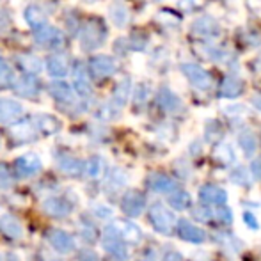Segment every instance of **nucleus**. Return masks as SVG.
<instances>
[{
  "label": "nucleus",
  "mask_w": 261,
  "mask_h": 261,
  "mask_svg": "<svg viewBox=\"0 0 261 261\" xmlns=\"http://www.w3.org/2000/svg\"><path fill=\"white\" fill-rule=\"evenodd\" d=\"M89 69L93 73V76L96 79H107V76L114 75L117 69L116 61L109 55H96L89 61Z\"/></svg>",
  "instance_id": "nucleus-11"
},
{
  "label": "nucleus",
  "mask_w": 261,
  "mask_h": 261,
  "mask_svg": "<svg viewBox=\"0 0 261 261\" xmlns=\"http://www.w3.org/2000/svg\"><path fill=\"white\" fill-rule=\"evenodd\" d=\"M242 93H244V82H242L240 79H237V76H233V75L226 76V79L222 80V84H220V89H219L220 98L234 100V98H238Z\"/></svg>",
  "instance_id": "nucleus-19"
},
{
  "label": "nucleus",
  "mask_w": 261,
  "mask_h": 261,
  "mask_svg": "<svg viewBox=\"0 0 261 261\" xmlns=\"http://www.w3.org/2000/svg\"><path fill=\"white\" fill-rule=\"evenodd\" d=\"M204 54L208 55L212 61H224V59L229 57V52H227L226 48H222V46H217V45H206V48H204Z\"/></svg>",
  "instance_id": "nucleus-38"
},
{
  "label": "nucleus",
  "mask_w": 261,
  "mask_h": 261,
  "mask_svg": "<svg viewBox=\"0 0 261 261\" xmlns=\"http://www.w3.org/2000/svg\"><path fill=\"white\" fill-rule=\"evenodd\" d=\"M197 199H199V204H204V206L210 208H217V206H224L227 203V192L219 185H212V183H206L199 189L197 192Z\"/></svg>",
  "instance_id": "nucleus-6"
},
{
  "label": "nucleus",
  "mask_w": 261,
  "mask_h": 261,
  "mask_svg": "<svg viewBox=\"0 0 261 261\" xmlns=\"http://www.w3.org/2000/svg\"><path fill=\"white\" fill-rule=\"evenodd\" d=\"M215 158L224 165H234L237 164V153H234L233 146L224 142V144H219L215 148Z\"/></svg>",
  "instance_id": "nucleus-32"
},
{
  "label": "nucleus",
  "mask_w": 261,
  "mask_h": 261,
  "mask_svg": "<svg viewBox=\"0 0 261 261\" xmlns=\"http://www.w3.org/2000/svg\"><path fill=\"white\" fill-rule=\"evenodd\" d=\"M201 144H203V142H201V141H194L192 144H190V148H189L190 155H194V156L199 155V153L203 151V146H201Z\"/></svg>",
  "instance_id": "nucleus-51"
},
{
  "label": "nucleus",
  "mask_w": 261,
  "mask_h": 261,
  "mask_svg": "<svg viewBox=\"0 0 261 261\" xmlns=\"http://www.w3.org/2000/svg\"><path fill=\"white\" fill-rule=\"evenodd\" d=\"M224 135L222 124L215 119H210L206 124H204V139L208 142H219Z\"/></svg>",
  "instance_id": "nucleus-35"
},
{
  "label": "nucleus",
  "mask_w": 261,
  "mask_h": 261,
  "mask_svg": "<svg viewBox=\"0 0 261 261\" xmlns=\"http://www.w3.org/2000/svg\"><path fill=\"white\" fill-rule=\"evenodd\" d=\"M86 174L91 178H98L101 174V160L98 156H93L86 162Z\"/></svg>",
  "instance_id": "nucleus-41"
},
{
  "label": "nucleus",
  "mask_w": 261,
  "mask_h": 261,
  "mask_svg": "<svg viewBox=\"0 0 261 261\" xmlns=\"http://www.w3.org/2000/svg\"><path fill=\"white\" fill-rule=\"evenodd\" d=\"M126 183V174H124L121 169H114L109 174V185H112L114 189H119Z\"/></svg>",
  "instance_id": "nucleus-42"
},
{
  "label": "nucleus",
  "mask_w": 261,
  "mask_h": 261,
  "mask_svg": "<svg viewBox=\"0 0 261 261\" xmlns=\"http://www.w3.org/2000/svg\"><path fill=\"white\" fill-rule=\"evenodd\" d=\"M18 62H20L21 69L27 73H39L43 69L41 59L32 54H25V55H21V57H18Z\"/></svg>",
  "instance_id": "nucleus-33"
},
{
  "label": "nucleus",
  "mask_w": 261,
  "mask_h": 261,
  "mask_svg": "<svg viewBox=\"0 0 261 261\" xmlns=\"http://www.w3.org/2000/svg\"><path fill=\"white\" fill-rule=\"evenodd\" d=\"M23 114L21 103L7 98H0V123H13Z\"/></svg>",
  "instance_id": "nucleus-17"
},
{
  "label": "nucleus",
  "mask_w": 261,
  "mask_h": 261,
  "mask_svg": "<svg viewBox=\"0 0 261 261\" xmlns=\"http://www.w3.org/2000/svg\"><path fill=\"white\" fill-rule=\"evenodd\" d=\"M192 217L196 220H201V222H212L213 220V208L204 206V204H199L192 210Z\"/></svg>",
  "instance_id": "nucleus-39"
},
{
  "label": "nucleus",
  "mask_w": 261,
  "mask_h": 261,
  "mask_svg": "<svg viewBox=\"0 0 261 261\" xmlns=\"http://www.w3.org/2000/svg\"><path fill=\"white\" fill-rule=\"evenodd\" d=\"M43 167L41 158H39L36 153H25V155L18 156L16 162H14V171H16L18 176L21 178H27V176H34L36 172H39Z\"/></svg>",
  "instance_id": "nucleus-10"
},
{
  "label": "nucleus",
  "mask_w": 261,
  "mask_h": 261,
  "mask_svg": "<svg viewBox=\"0 0 261 261\" xmlns=\"http://www.w3.org/2000/svg\"><path fill=\"white\" fill-rule=\"evenodd\" d=\"M48 242L55 251L61 252V254H69V252L75 251V240H73V237L62 229L48 231Z\"/></svg>",
  "instance_id": "nucleus-13"
},
{
  "label": "nucleus",
  "mask_w": 261,
  "mask_h": 261,
  "mask_svg": "<svg viewBox=\"0 0 261 261\" xmlns=\"http://www.w3.org/2000/svg\"><path fill=\"white\" fill-rule=\"evenodd\" d=\"M146 208V197L142 192L132 189L121 199V210L126 213L128 217H139Z\"/></svg>",
  "instance_id": "nucleus-9"
},
{
  "label": "nucleus",
  "mask_w": 261,
  "mask_h": 261,
  "mask_svg": "<svg viewBox=\"0 0 261 261\" xmlns=\"http://www.w3.org/2000/svg\"><path fill=\"white\" fill-rule=\"evenodd\" d=\"M251 172H252V178L258 179V181H261V156H259V158H256V160L252 162Z\"/></svg>",
  "instance_id": "nucleus-46"
},
{
  "label": "nucleus",
  "mask_w": 261,
  "mask_h": 261,
  "mask_svg": "<svg viewBox=\"0 0 261 261\" xmlns=\"http://www.w3.org/2000/svg\"><path fill=\"white\" fill-rule=\"evenodd\" d=\"M226 114L234 119V117H238V116H242V114H244V107H238V105L237 107H227Z\"/></svg>",
  "instance_id": "nucleus-50"
},
{
  "label": "nucleus",
  "mask_w": 261,
  "mask_h": 261,
  "mask_svg": "<svg viewBox=\"0 0 261 261\" xmlns=\"http://www.w3.org/2000/svg\"><path fill=\"white\" fill-rule=\"evenodd\" d=\"M14 91L23 98H34L39 93V84L32 75H23L14 82Z\"/></svg>",
  "instance_id": "nucleus-21"
},
{
  "label": "nucleus",
  "mask_w": 261,
  "mask_h": 261,
  "mask_svg": "<svg viewBox=\"0 0 261 261\" xmlns=\"http://www.w3.org/2000/svg\"><path fill=\"white\" fill-rule=\"evenodd\" d=\"M25 20H27L29 25H32L34 29H38V27H41V25H45L46 16H45V13L39 9V7L31 6V7H27V9H25Z\"/></svg>",
  "instance_id": "nucleus-36"
},
{
  "label": "nucleus",
  "mask_w": 261,
  "mask_h": 261,
  "mask_svg": "<svg viewBox=\"0 0 261 261\" xmlns=\"http://www.w3.org/2000/svg\"><path fill=\"white\" fill-rule=\"evenodd\" d=\"M148 219H149V224L153 226V229H155L156 233L164 234V237H171L174 227L178 226L174 213L162 203H153L151 206H149Z\"/></svg>",
  "instance_id": "nucleus-1"
},
{
  "label": "nucleus",
  "mask_w": 261,
  "mask_h": 261,
  "mask_svg": "<svg viewBox=\"0 0 261 261\" xmlns=\"http://www.w3.org/2000/svg\"><path fill=\"white\" fill-rule=\"evenodd\" d=\"M215 242L220 245V249H224L229 256H237L238 252L242 251V247H244L240 238H238L237 234L229 233V231H219V233L215 234Z\"/></svg>",
  "instance_id": "nucleus-16"
},
{
  "label": "nucleus",
  "mask_w": 261,
  "mask_h": 261,
  "mask_svg": "<svg viewBox=\"0 0 261 261\" xmlns=\"http://www.w3.org/2000/svg\"><path fill=\"white\" fill-rule=\"evenodd\" d=\"M181 71L183 75L189 79V82L194 87L201 91H208L213 86V79L212 75L206 71L204 68H201L199 64H194V62H183L181 64Z\"/></svg>",
  "instance_id": "nucleus-3"
},
{
  "label": "nucleus",
  "mask_w": 261,
  "mask_h": 261,
  "mask_svg": "<svg viewBox=\"0 0 261 261\" xmlns=\"http://www.w3.org/2000/svg\"><path fill=\"white\" fill-rule=\"evenodd\" d=\"M192 32L199 38H217L220 34V27L212 16L204 14V16H199L196 21L192 23Z\"/></svg>",
  "instance_id": "nucleus-15"
},
{
  "label": "nucleus",
  "mask_w": 261,
  "mask_h": 261,
  "mask_svg": "<svg viewBox=\"0 0 261 261\" xmlns=\"http://www.w3.org/2000/svg\"><path fill=\"white\" fill-rule=\"evenodd\" d=\"M176 233L181 240L189 242V244L194 245H201L204 240H206V233L201 229L199 226H196L194 222L187 219H179L178 220V226H176Z\"/></svg>",
  "instance_id": "nucleus-8"
},
{
  "label": "nucleus",
  "mask_w": 261,
  "mask_h": 261,
  "mask_svg": "<svg viewBox=\"0 0 261 261\" xmlns=\"http://www.w3.org/2000/svg\"><path fill=\"white\" fill-rule=\"evenodd\" d=\"M11 135L20 142L32 141V139H36V135H38V128H36L34 123H20L11 128Z\"/></svg>",
  "instance_id": "nucleus-30"
},
{
  "label": "nucleus",
  "mask_w": 261,
  "mask_h": 261,
  "mask_svg": "<svg viewBox=\"0 0 261 261\" xmlns=\"http://www.w3.org/2000/svg\"><path fill=\"white\" fill-rule=\"evenodd\" d=\"M244 41H247L249 45H252V46H258V45H261V34L256 32L254 36H251V32H247V34H245Z\"/></svg>",
  "instance_id": "nucleus-48"
},
{
  "label": "nucleus",
  "mask_w": 261,
  "mask_h": 261,
  "mask_svg": "<svg viewBox=\"0 0 261 261\" xmlns=\"http://www.w3.org/2000/svg\"><path fill=\"white\" fill-rule=\"evenodd\" d=\"M213 220L222 224V226H229V224H233V212L227 204L213 208Z\"/></svg>",
  "instance_id": "nucleus-37"
},
{
  "label": "nucleus",
  "mask_w": 261,
  "mask_h": 261,
  "mask_svg": "<svg viewBox=\"0 0 261 261\" xmlns=\"http://www.w3.org/2000/svg\"><path fill=\"white\" fill-rule=\"evenodd\" d=\"M148 187L156 194H169L171 196L172 192L178 190V183H176L174 178L167 174H162V172H155L148 178Z\"/></svg>",
  "instance_id": "nucleus-14"
},
{
  "label": "nucleus",
  "mask_w": 261,
  "mask_h": 261,
  "mask_svg": "<svg viewBox=\"0 0 261 261\" xmlns=\"http://www.w3.org/2000/svg\"><path fill=\"white\" fill-rule=\"evenodd\" d=\"M73 79H75L76 93H79L82 98L91 96V93H93V87H91L89 75H87L86 66H84V64H76L75 69H73Z\"/></svg>",
  "instance_id": "nucleus-20"
},
{
  "label": "nucleus",
  "mask_w": 261,
  "mask_h": 261,
  "mask_svg": "<svg viewBox=\"0 0 261 261\" xmlns=\"http://www.w3.org/2000/svg\"><path fill=\"white\" fill-rule=\"evenodd\" d=\"M46 71H48L50 76H61L68 75L69 71V61L66 55H61V54H55V55H50L48 61H46Z\"/></svg>",
  "instance_id": "nucleus-22"
},
{
  "label": "nucleus",
  "mask_w": 261,
  "mask_h": 261,
  "mask_svg": "<svg viewBox=\"0 0 261 261\" xmlns=\"http://www.w3.org/2000/svg\"><path fill=\"white\" fill-rule=\"evenodd\" d=\"M32 123L36 124L39 134H45V135L57 134V132L61 130V121L54 116H48V114H39V116L34 117Z\"/></svg>",
  "instance_id": "nucleus-23"
},
{
  "label": "nucleus",
  "mask_w": 261,
  "mask_h": 261,
  "mask_svg": "<svg viewBox=\"0 0 261 261\" xmlns=\"http://www.w3.org/2000/svg\"><path fill=\"white\" fill-rule=\"evenodd\" d=\"M229 179L231 183H234V185L238 187H251V174H249V171L245 167H242V165H237V167L231 169L229 172Z\"/></svg>",
  "instance_id": "nucleus-34"
},
{
  "label": "nucleus",
  "mask_w": 261,
  "mask_h": 261,
  "mask_svg": "<svg viewBox=\"0 0 261 261\" xmlns=\"http://www.w3.org/2000/svg\"><path fill=\"white\" fill-rule=\"evenodd\" d=\"M242 220H244V224L251 231H254V233H256V231H259V220L252 212H247V210H245L244 215H242Z\"/></svg>",
  "instance_id": "nucleus-44"
},
{
  "label": "nucleus",
  "mask_w": 261,
  "mask_h": 261,
  "mask_svg": "<svg viewBox=\"0 0 261 261\" xmlns=\"http://www.w3.org/2000/svg\"><path fill=\"white\" fill-rule=\"evenodd\" d=\"M0 231H2L4 237L11 238V240H18V238H21V234H23L21 224L11 215L0 217Z\"/></svg>",
  "instance_id": "nucleus-24"
},
{
  "label": "nucleus",
  "mask_w": 261,
  "mask_h": 261,
  "mask_svg": "<svg viewBox=\"0 0 261 261\" xmlns=\"http://www.w3.org/2000/svg\"><path fill=\"white\" fill-rule=\"evenodd\" d=\"M156 103L160 107L162 110H165V112L169 114H178L183 110V103L181 100L178 98V94L172 93L169 87H160L158 89V94H156Z\"/></svg>",
  "instance_id": "nucleus-12"
},
{
  "label": "nucleus",
  "mask_w": 261,
  "mask_h": 261,
  "mask_svg": "<svg viewBox=\"0 0 261 261\" xmlns=\"http://www.w3.org/2000/svg\"><path fill=\"white\" fill-rule=\"evenodd\" d=\"M43 208H45V212L48 213L50 217H57V219L68 217L69 213L73 212L71 203L62 199V197H50V199H46L45 203H43Z\"/></svg>",
  "instance_id": "nucleus-18"
},
{
  "label": "nucleus",
  "mask_w": 261,
  "mask_h": 261,
  "mask_svg": "<svg viewBox=\"0 0 261 261\" xmlns=\"http://www.w3.org/2000/svg\"><path fill=\"white\" fill-rule=\"evenodd\" d=\"M149 93H151V89H149L148 84H141V86H139L137 89H135L134 101H135L137 105L146 103V101H148V98H149Z\"/></svg>",
  "instance_id": "nucleus-43"
},
{
  "label": "nucleus",
  "mask_w": 261,
  "mask_h": 261,
  "mask_svg": "<svg viewBox=\"0 0 261 261\" xmlns=\"http://www.w3.org/2000/svg\"><path fill=\"white\" fill-rule=\"evenodd\" d=\"M13 80V69L4 59H0V87H7Z\"/></svg>",
  "instance_id": "nucleus-40"
},
{
  "label": "nucleus",
  "mask_w": 261,
  "mask_h": 261,
  "mask_svg": "<svg viewBox=\"0 0 261 261\" xmlns=\"http://www.w3.org/2000/svg\"><path fill=\"white\" fill-rule=\"evenodd\" d=\"M50 94L54 100L61 103H71L73 101V89L66 82H52L50 84Z\"/></svg>",
  "instance_id": "nucleus-31"
},
{
  "label": "nucleus",
  "mask_w": 261,
  "mask_h": 261,
  "mask_svg": "<svg viewBox=\"0 0 261 261\" xmlns=\"http://www.w3.org/2000/svg\"><path fill=\"white\" fill-rule=\"evenodd\" d=\"M34 41L41 46H46V48H59L64 45V34L59 29L45 23L34 29Z\"/></svg>",
  "instance_id": "nucleus-7"
},
{
  "label": "nucleus",
  "mask_w": 261,
  "mask_h": 261,
  "mask_svg": "<svg viewBox=\"0 0 261 261\" xmlns=\"http://www.w3.org/2000/svg\"><path fill=\"white\" fill-rule=\"evenodd\" d=\"M252 105H254V109H258L261 112V94H256V96H252Z\"/></svg>",
  "instance_id": "nucleus-52"
},
{
  "label": "nucleus",
  "mask_w": 261,
  "mask_h": 261,
  "mask_svg": "<svg viewBox=\"0 0 261 261\" xmlns=\"http://www.w3.org/2000/svg\"><path fill=\"white\" fill-rule=\"evenodd\" d=\"M238 146H240L242 153L249 158L254 155L256 149H258V139L251 130H242L240 135H238Z\"/></svg>",
  "instance_id": "nucleus-26"
},
{
  "label": "nucleus",
  "mask_w": 261,
  "mask_h": 261,
  "mask_svg": "<svg viewBox=\"0 0 261 261\" xmlns=\"http://www.w3.org/2000/svg\"><path fill=\"white\" fill-rule=\"evenodd\" d=\"M0 261H4V259H2V256H0Z\"/></svg>",
  "instance_id": "nucleus-53"
},
{
  "label": "nucleus",
  "mask_w": 261,
  "mask_h": 261,
  "mask_svg": "<svg viewBox=\"0 0 261 261\" xmlns=\"http://www.w3.org/2000/svg\"><path fill=\"white\" fill-rule=\"evenodd\" d=\"M109 14H110V20H112V23L116 25V27H124V25L128 23V20H130V13H128L126 6H124L123 2H119V0L112 2Z\"/></svg>",
  "instance_id": "nucleus-29"
},
{
  "label": "nucleus",
  "mask_w": 261,
  "mask_h": 261,
  "mask_svg": "<svg viewBox=\"0 0 261 261\" xmlns=\"http://www.w3.org/2000/svg\"><path fill=\"white\" fill-rule=\"evenodd\" d=\"M94 213H96L100 219H110V217L114 215L112 208H109V206H96L94 208Z\"/></svg>",
  "instance_id": "nucleus-47"
},
{
  "label": "nucleus",
  "mask_w": 261,
  "mask_h": 261,
  "mask_svg": "<svg viewBox=\"0 0 261 261\" xmlns=\"http://www.w3.org/2000/svg\"><path fill=\"white\" fill-rule=\"evenodd\" d=\"M79 261H100V259H98L96 252H93V251H82V252H80Z\"/></svg>",
  "instance_id": "nucleus-49"
},
{
  "label": "nucleus",
  "mask_w": 261,
  "mask_h": 261,
  "mask_svg": "<svg viewBox=\"0 0 261 261\" xmlns=\"http://www.w3.org/2000/svg\"><path fill=\"white\" fill-rule=\"evenodd\" d=\"M146 45H148V38H146L144 34H134L130 38V48H134V50H144L146 48Z\"/></svg>",
  "instance_id": "nucleus-45"
},
{
  "label": "nucleus",
  "mask_w": 261,
  "mask_h": 261,
  "mask_svg": "<svg viewBox=\"0 0 261 261\" xmlns=\"http://www.w3.org/2000/svg\"><path fill=\"white\" fill-rule=\"evenodd\" d=\"M130 93H132V80L130 79H123L116 86V89H114L112 103L116 105L117 109H121L123 105H126L128 98H130Z\"/></svg>",
  "instance_id": "nucleus-28"
},
{
  "label": "nucleus",
  "mask_w": 261,
  "mask_h": 261,
  "mask_svg": "<svg viewBox=\"0 0 261 261\" xmlns=\"http://www.w3.org/2000/svg\"><path fill=\"white\" fill-rule=\"evenodd\" d=\"M105 41V29L98 21H87L82 27L80 32V46L86 52H93V50L100 48Z\"/></svg>",
  "instance_id": "nucleus-2"
},
{
  "label": "nucleus",
  "mask_w": 261,
  "mask_h": 261,
  "mask_svg": "<svg viewBox=\"0 0 261 261\" xmlns=\"http://www.w3.org/2000/svg\"><path fill=\"white\" fill-rule=\"evenodd\" d=\"M59 167H61L62 172L69 176H80L84 171H86V164L82 160L75 156H68V155H62L59 158Z\"/></svg>",
  "instance_id": "nucleus-25"
},
{
  "label": "nucleus",
  "mask_w": 261,
  "mask_h": 261,
  "mask_svg": "<svg viewBox=\"0 0 261 261\" xmlns=\"http://www.w3.org/2000/svg\"><path fill=\"white\" fill-rule=\"evenodd\" d=\"M103 249L112 256L116 261H126L130 258V252H128V244L124 240H121L109 226L105 227L103 233Z\"/></svg>",
  "instance_id": "nucleus-4"
},
{
  "label": "nucleus",
  "mask_w": 261,
  "mask_h": 261,
  "mask_svg": "<svg viewBox=\"0 0 261 261\" xmlns=\"http://www.w3.org/2000/svg\"><path fill=\"white\" fill-rule=\"evenodd\" d=\"M109 227L128 245H137L142 242V231L137 224H134L132 220H114L112 224H109Z\"/></svg>",
  "instance_id": "nucleus-5"
},
{
  "label": "nucleus",
  "mask_w": 261,
  "mask_h": 261,
  "mask_svg": "<svg viewBox=\"0 0 261 261\" xmlns=\"http://www.w3.org/2000/svg\"><path fill=\"white\" fill-rule=\"evenodd\" d=\"M169 204H171V208L176 210V212H185V210H189L192 206V196H190L187 190L178 189L176 192H172L171 196H169Z\"/></svg>",
  "instance_id": "nucleus-27"
}]
</instances>
